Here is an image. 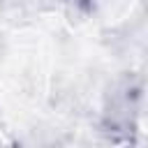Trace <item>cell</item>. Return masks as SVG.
I'll list each match as a JSON object with an SVG mask.
<instances>
[{"instance_id": "cell-1", "label": "cell", "mask_w": 148, "mask_h": 148, "mask_svg": "<svg viewBox=\"0 0 148 148\" xmlns=\"http://www.w3.org/2000/svg\"><path fill=\"white\" fill-rule=\"evenodd\" d=\"M139 86L130 79L116 83L104 99V127L111 132H132L139 116Z\"/></svg>"}, {"instance_id": "cell-2", "label": "cell", "mask_w": 148, "mask_h": 148, "mask_svg": "<svg viewBox=\"0 0 148 148\" xmlns=\"http://www.w3.org/2000/svg\"><path fill=\"white\" fill-rule=\"evenodd\" d=\"M67 5L72 9H76V12H81V14H86V12L92 9V0H67Z\"/></svg>"}]
</instances>
